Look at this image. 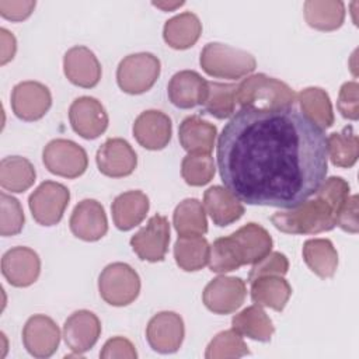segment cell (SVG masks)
<instances>
[{"label":"cell","instance_id":"cell-39","mask_svg":"<svg viewBox=\"0 0 359 359\" xmlns=\"http://www.w3.org/2000/svg\"><path fill=\"white\" fill-rule=\"evenodd\" d=\"M0 234L10 237L18 234L24 227V210L20 201L6 192L0 194Z\"/></svg>","mask_w":359,"mask_h":359},{"label":"cell","instance_id":"cell-14","mask_svg":"<svg viewBox=\"0 0 359 359\" xmlns=\"http://www.w3.org/2000/svg\"><path fill=\"white\" fill-rule=\"evenodd\" d=\"M69 119L73 130L84 139H97L108 128V114L104 105L94 97L76 98L69 108Z\"/></svg>","mask_w":359,"mask_h":359},{"label":"cell","instance_id":"cell-27","mask_svg":"<svg viewBox=\"0 0 359 359\" xmlns=\"http://www.w3.org/2000/svg\"><path fill=\"white\" fill-rule=\"evenodd\" d=\"M292 294V286L279 275H265L251 282V299L258 306L282 311Z\"/></svg>","mask_w":359,"mask_h":359},{"label":"cell","instance_id":"cell-12","mask_svg":"<svg viewBox=\"0 0 359 359\" xmlns=\"http://www.w3.org/2000/svg\"><path fill=\"white\" fill-rule=\"evenodd\" d=\"M52 105L49 88L39 81H21L11 91V108L17 118L34 122L41 119Z\"/></svg>","mask_w":359,"mask_h":359},{"label":"cell","instance_id":"cell-5","mask_svg":"<svg viewBox=\"0 0 359 359\" xmlns=\"http://www.w3.org/2000/svg\"><path fill=\"white\" fill-rule=\"evenodd\" d=\"M199 63L206 74L231 80L241 79L257 67V60L250 52L222 42L206 43L201 52Z\"/></svg>","mask_w":359,"mask_h":359},{"label":"cell","instance_id":"cell-11","mask_svg":"<svg viewBox=\"0 0 359 359\" xmlns=\"http://www.w3.org/2000/svg\"><path fill=\"white\" fill-rule=\"evenodd\" d=\"M170 243V223L165 216L154 215L147 224L130 238V247L136 255L149 262L163 261Z\"/></svg>","mask_w":359,"mask_h":359},{"label":"cell","instance_id":"cell-31","mask_svg":"<svg viewBox=\"0 0 359 359\" xmlns=\"http://www.w3.org/2000/svg\"><path fill=\"white\" fill-rule=\"evenodd\" d=\"M35 168L21 156H8L0 161V185L10 192H24L35 182Z\"/></svg>","mask_w":359,"mask_h":359},{"label":"cell","instance_id":"cell-46","mask_svg":"<svg viewBox=\"0 0 359 359\" xmlns=\"http://www.w3.org/2000/svg\"><path fill=\"white\" fill-rule=\"evenodd\" d=\"M182 4H184V1H172V3H170V1H153V6L161 8L163 11L175 10L177 7H180V6H182Z\"/></svg>","mask_w":359,"mask_h":359},{"label":"cell","instance_id":"cell-2","mask_svg":"<svg viewBox=\"0 0 359 359\" xmlns=\"http://www.w3.org/2000/svg\"><path fill=\"white\" fill-rule=\"evenodd\" d=\"M349 184L342 177H330L314 194L296 208L279 210L271 216L272 224L287 234H317L337 226V216L349 196Z\"/></svg>","mask_w":359,"mask_h":359},{"label":"cell","instance_id":"cell-44","mask_svg":"<svg viewBox=\"0 0 359 359\" xmlns=\"http://www.w3.org/2000/svg\"><path fill=\"white\" fill-rule=\"evenodd\" d=\"M337 226L348 233H358V195L348 196L337 216Z\"/></svg>","mask_w":359,"mask_h":359},{"label":"cell","instance_id":"cell-22","mask_svg":"<svg viewBox=\"0 0 359 359\" xmlns=\"http://www.w3.org/2000/svg\"><path fill=\"white\" fill-rule=\"evenodd\" d=\"M167 93L177 108L189 109L203 105L208 94V81L194 70H181L171 77Z\"/></svg>","mask_w":359,"mask_h":359},{"label":"cell","instance_id":"cell-40","mask_svg":"<svg viewBox=\"0 0 359 359\" xmlns=\"http://www.w3.org/2000/svg\"><path fill=\"white\" fill-rule=\"evenodd\" d=\"M289 269V261L285 254L279 251H271L268 255H265L262 259L254 264V266L250 271L248 282H254L255 279L265 276V275H279L283 276Z\"/></svg>","mask_w":359,"mask_h":359},{"label":"cell","instance_id":"cell-24","mask_svg":"<svg viewBox=\"0 0 359 359\" xmlns=\"http://www.w3.org/2000/svg\"><path fill=\"white\" fill-rule=\"evenodd\" d=\"M149 208V198L144 192L139 189L126 191L118 195L112 202L111 212L114 223L119 230L128 231L143 222Z\"/></svg>","mask_w":359,"mask_h":359},{"label":"cell","instance_id":"cell-15","mask_svg":"<svg viewBox=\"0 0 359 359\" xmlns=\"http://www.w3.org/2000/svg\"><path fill=\"white\" fill-rule=\"evenodd\" d=\"M60 342V330L56 323L45 316L35 314L29 317L22 328V344L34 358L52 356Z\"/></svg>","mask_w":359,"mask_h":359},{"label":"cell","instance_id":"cell-45","mask_svg":"<svg viewBox=\"0 0 359 359\" xmlns=\"http://www.w3.org/2000/svg\"><path fill=\"white\" fill-rule=\"evenodd\" d=\"M0 42H1L0 65L4 66L7 62H10L14 57L17 50V41L10 31H7L6 28H0Z\"/></svg>","mask_w":359,"mask_h":359},{"label":"cell","instance_id":"cell-29","mask_svg":"<svg viewBox=\"0 0 359 359\" xmlns=\"http://www.w3.org/2000/svg\"><path fill=\"white\" fill-rule=\"evenodd\" d=\"M306 265L320 278L334 276L338 266V252L328 238H310L303 244Z\"/></svg>","mask_w":359,"mask_h":359},{"label":"cell","instance_id":"cell-19","mask_svg":"<svg viewBox=\"0 0 359 359\" xmlns=\"http://www.w3.org/2000/svg\"><path fill=\"white\" fill-rule=\"evenodd\" d=\"M72 233L84 241H97L108 231V220L102 205L95 199L80 201L70 216Z\"/></svg>","mask_w":359,"mask_h":359},{"label":"cell","instance_id":"cell-41","mask_svg":"<svg viewBox=\"0 0 359 359\" xmlns=\"http://www.w3.org/2000/svg\"><path fill=\"white\" fill-rule=\"evenodd\" d=\"M358 90H359V86L356 81H346L341 86L339 94H338L337 108L344 118L351 121H356L359 118Z\"/></svg>","mask_w":359,"mask_h":359},{"label":"cell","instance_id":"cell-34","mask_svg":"<svg viewBox=\"0 0 359 359\" xmlns=\"http://www.w3.org/2000/svg\"><path fill=\"white\" fill-rule=\"evenodd\" d=\"M172 224L178 236H203L208 231L203 205L195 198L181 201L174 209Z\"/></svg>","mask_w":359,"mask_h":359},{"label":"cell","instance_id":"cell-43","mask_svg":"<svg viewBox=\"0 0 359 359\" xmlns=\"http://www.w3.org/2000/svg\"><path fill=\"white\" fill-rule=\"evenodd\" d=\"M35 4V0H0V14L10 21H22L31 15Z\"/></svg>","mask_w":359,"mask_h":359},{"label":"cell","instance_id":"cell-8","mask_svg":"<svg viewBox=\"0 0 359 359\" xmlns=\"http://www.w3.org/2000/svg\"><path fill=\"white\" fill-rule=\"evenodd\" d=\"M42 161L49 172L65 178L80 177L88 165L86 150L69 139L50 140L42 151Z\"/></svg>","mask_w":359,"mask_h":359},{"label":"cell","instance_id":"cell-25","mask_svg":"<svg viewBox=\"0 0 359 359\" xmlns=\"http://www.w3.org/2000/svg\"><path fill=\"white\" fill-rule=\"evenodd\" d=\"M202 34V22L196 14L185 11L165 21L163 38L172 49L184 50L196 43Z\"/></svg>","mask_w":359,"mask_h":359},{"label":"cell","instance_id":"cell-7","mask_svg":"<svg viewBox=\"0 0 359 359\" xmlns=\"http://www.w3.org/2000/svg\"><path fill=\"white\" fill-rule=\"evenodd\" d=\"M100 296L111 306L123 307L130 304L140 292L137 272L125 262L107 265L98 278Z\"/></svg>","mask_w":359,"mask_h":359},{"label":"cell","instance_id":"cell-1","mask_svg":"<svg viewBox=\"0 0 359 359\" xmlns=\"http://www.w3.org/2000/svg\"><path fill=\"white\" fill-rule=\"evenodd\" d=\"M216 157L224 187L248 205L296 208L328 171L327 136L296 107L240 108L219 135Z\"/></svg>","mask_w":359,"mask_h":359},{"label":"cell","instance_id":"cell-17","mask_svg":"<svg viewBox=\"0 0 359 359\" xmlns=\"http://www.w3.org/2000/svg\"><path fill=\"white\" fill-rule=\"evenodd\" d=\"M1 273L11 286L27 287L41 273L39 255L29 247H13L1 258Z\"/></svg>","mask_w":359,"mask_h":359},{"label":"cell","instance_id":"cell-6","mask_svg":"<svg viewBox=\"0 0 359 359\" xmlns=\"http://www.w3.org/2000/svg\"><path fill=\"white\" fill-rule=\"evenodd\" d=\"M161 65L150 52L132 53L123 57L116 69L119 88L128 94H143L149 91L160 76Z\"/></svg>","mask_w":359,"mask_h":359},{"label":"cell","instance_id":"cell-37","mask_svg":"<svg viewBox=\"0 0 359 359\" xmlns=\"http://www.w3.org/2000/svg\"><path fill=\"white\" fill-rule=\"evenodd\" d=\"M215 161L210 153H188L181 164V174L191 187H202L210 182L215 175Z\"/></svg>","mask_w":359,"mask_h":359},{"label":"cell","instance_id":"cell-28","mask_svg":"<svg viewBox=\"0 0 359 359\" xmlns=\"http://www.w3.org/2000/svg\"><path fill=\"white\" fill-rule=\"evenodd\" d=\"M303 11L306 22L318 31L338 29L345 20V4L341 0H307Z\"/></svg>","mask_w":359,"mask_h":359},{"label":"cell","instance_id":"cell-20","mask_svg":"<svg viewBox=\"0 0 359 359\" xmlns=\"http://www.w3.org/2000/svg\"><path fill=\"white\" fill-rule=\"evenodd\" d=\"M63 72L67 80L83 88H93L101 80V65L87 46H73L63 56Z\"/></svg>","mask_w":359,"mask_h":359},{"label":"cell","instance_id":"cell-35","mask_svg":"<svg viewBox=\"0 0 359 359\" xmlns=\"http://www.w3.org/2000/svg\"><path fill=\"white\" fill-rule=\"evenodd\" d=\"M327 151L331 163L341 168H351L359 156V139L353 128L345 126L327 137Z\"/></svg>","mask_w":359,"mask_h":359},{"label":"cell","instance_id":"cell-26","mask_svg":"<svg viewBox=\"0 0 359 359\" xmlns=\"http://www.w3.org/2000/svg\"><path fill=\"white\" fill-rule=\"evenodd\" d=\"M217 128L198 115L187 116L178 129V139L188 153H210L215 146Z\"/></svg>","mask_w":359,"mask_h":359},{"label":"cell","instance_id":"cell-16","mask_svg":"<svg viewBox=\"0 0 359 359\" xmlns=\"http://www.w3.org/2000/svg\"><path fill=\"white\" fill-rule=\"evenodd\" d=\"M95 161L101 174L111 178H121L135 171L137 156L129 142L121 137H111L97 150Z\"/></svg>","mask_w":359,"mask_h":359},{"label":"cell","instance_id":"cell-21","mask_svg":"<svg viewBox=\"0 0 359 359\" xmlns=\"http://www.w3.org/2000/svg\"><path fill=\"white\" fill-rule=\"evenodd\" d=\"M172 123L168 115L157 109L143 111L133 123V136L147 150H161L171 140Z\"/></svg>","mask_w":359,"mask_h":359},{"label":"cell","instance_id":"cell-38","mask_svg":"<svg viewBox=\"0 0 359 359\" xmlns=\"http://www.w3.org/2000/svg\"><path fill=\"white\" fill-rule=\"evenodd\" d=\"M245 355H250L248 346L243 337L233 328L222 331L213 337L205 352L206 359H230Z\"/></svg>","mask_w":359,"mask_h":359},{"label":"cell","instance_id":"cell-32","mask_svg":"<svg viewBox=\"0 0 359 359\" xmlns=\"http://www.w3.org/2000/svg\"><path fill=\"white\" fill-rule=\"evenodd\" d=\"M210 245L202 236H178L174 244V258L177 265L187 271L195 272L209 262Z\"/></svg>","mask_w":359,"mask_h":359},{"label":"cell","instance_id":"cell-13","mask_svg":"<svg viewBox=\"0 0 359 359\" xmlns=\"http://www.w3.org/2000/svg\"><path fill=\"white\" fill-rule=\"evenodd\" d=\"M185 335L184 321L174 311L154 314L146 327V339L150 348L158 353H174L182 345Z\"/></svg>","mask_w":359,"mask_h":359},{"label":"cell","instance_id":"cell-36","mask_svg":"<svg viewBox=\"0 0 359 359\" xmlns=\"http://www.w3.org/2000/svg\"><path fill=\"white\" fill-rule=\"evenodd\" d=\"M236 90L237 84L208 81L203 111L217 119L231 116L236 109Z\"/></svg>","mask_w":359,"mask_h":359},{"label":"cell","instance_id":"cell-10","mask_svg":"<svg viewBox=\"0 0 359 359\" xmlns=\"http://www.w3.org/2000/svg\"><path fill=\"white\" fill-rule=\"evenodd\" d=\"M247 294L245 282L236 276H217L203 289L202 300L215 314H230L241 307Z\"/></svg>","mask_w":359,"mask_h":359},{"label":"cell","instance_id":"cell-33","mask_svg":"<svg viewBox=\"0 0 359 359\" xmlns=\"http://www.w3.org/2000/svg\"><path fill=\"white\" fill-rule=\"evenodd\" d=\"M303 114L318 128L328 129L334 123V112L330 95L321 87H307L296 97Z\"/></svg>","mask_w":359,"mask_h":359},{"label":"cell","instance_id":"cell-3","mask_svg":"<svg viewBox=\"0 0 359 359\" xmlns=\"http://www.w3.org/2000/svg\"><path fill=\"white\" fill-rule=\"evenodd\" d=\"M272 237L262 226L247 223L227 237L213 241L209 255V269L216 273L236 271L243 265L255 264L272 250Z\"/></svg>","mask_w":359,"mask_h":359},{"label":"cell","instance_id":"cell-30","mask_svg":"<svg viewBox=\"0 0 359 359\" xmlns=\"http://www.w3.org/2000/svg\"><path fill=\"white\" fill-rule=\"evenodd\" d=\"M231 327L240 335L254 341L268 342L275 331L272 320L258 304H252L237 313L231 318Z\"/></svg>","mask_w":359,"mask_h":359},{"label":"cell","instance_id":"cell-42","mask_svg":"<svg viewBox=\"0 0 359 359\" xmlns=\"http://www.w3.org/2000/svg\"><path fill=\"white\" fill-rule=\"evenodd\" d=\"M100 358H102V359H114V358L135 359V358H137V352L129 339H126L123 337H114L104 344V346L100 352Z\"/></svg>","mask_w":359,"mask_h":359},{"label":"cell","instance_id":"cell-23","mask_svg":"<svg viewBox=\"0 0 359 359\" xmlns=\"http://www.w3.org/2000/svg\"><path fill=\"white\" fill-rule=\"evenodd\" d=\"M203 203L213 223L220 227L234 223L244 215L241 201L220 185H213L205 191Z\"/></svg>","mask_w":359,"mask_h":359},{"label":"cell","instance_id":"cell-9","mask_svg":"<svg viewBox=\"0 0 359 359\" xmlns=\"http://www.w3.org/2000/svg\"><path fill=\"white\" fill-rule=\"evenodd\" d=\"M70 201L69 189L55 181H43L28 198L32 217L41 226L57 224Z\"/></svg>","mask_w":359,"mask_h":359},{"label":"cell","instance_id":"cell-18","mask_svg":"<svg viewBox=\"0 0 359 359\" xmlns=\"http://www.w3.org/2000/svg\"><path fill=\"white\" fill-rule=\"evenodd\" d=\"M100 335L101 321L90 310H77L65 321V342L79 356L90 351L97 344Z\"/></svg>","mask_w":359,"mask_h":359},{"label":"cell","instance_id":"cell-4","mask_svg":"<svg viewBox=\"0 0 359 359\" xmlns=\"http://www.w3.org/2000/svg\"><path fill=\"white\" fill-rule=\"evenodd\" d=\"M236 102L241 108L276 109L294 107L296 94L286 83L258 73L237 84Z\"/></svg>","mask_w":359,"mask_h":359}]
</instances>
